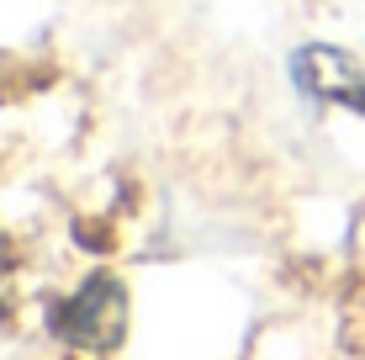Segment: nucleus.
<instances>
[{"instance_id":"obj_2","label":"nucleus","mask_w":365,"mask_h":360,"mask_svg":"<svg viewBox=\"0 0 365 360\" xmlns=\"http://www.w3.org/2000/svg\"><path fill=\"white\" fill-rule=\"evenodd\" d=\"M297 85L318 101H339L349 111H365V74L349 64L339 48H302L297 53Z\"/></svg>"},{"instance_id":"obj_1","label":"nucleus","mask_w":365,"mask_h":360,"mask_svg":"<svg viewBox=\"0 0 365 360\" xmlns=\"http://www.w3.org/2000/svg\"><path fill=\"white\" fill-rule=\"evenodd\" d=\"M122 329H128V292L117 287L111 276H91L74 297L53 307V334L74 350H117Z\"/></svg>"}]
</instances>
